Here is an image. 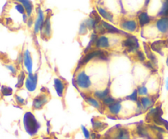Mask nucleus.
Listing matches in <instances>:
<instances>
[{
    "label": "nucleus",
    "mask_w": 168,
    "mask_h": 139,
    "mask_svg": "<svg viewBox=\"0 0 168 139\" xmlns=\"http://www.w3.org/2000/svg\"><path fill=\"white\" fill-rule=\"evenodd\" d=\"M25 129L30 135H35L40 129V124L31 112H26L23 118Z\"/></svg>",
    "instance_id": "1"
},
{
    "label": "nucleus",
    "mask_w": 168,
    "mask_h": 139,
    "mask_svg": "<svg viewBox=\"0 0 168 139\" xmlns=\"http://www.w3.org/2000/svg\"><path fill=\"white\" fill-rule=\"evenodd\" d=\"M76 83L82 89H87L91 86V80L86 73L83 70L80 71L76 76Z\"/></svg>",
    "instance_id": "2"
},
{
    "label": "nucleus",
    "mask_w": 168,
    "mask_h": 139,
    "mask_svg": "<svg viewBox=\"0 0 168 139\" xmlns=\"http://www.w3.org/2000/svg\"><path fill=\"white\" fill-rule=\"evenodd\" d=\"M122 45L123 47L127 48L129 52L136 51L139 48V41L133 35H129L128 38L122 42Z\"/></svg>",
    "instance_id": "3"
},
{
    "label": "nucleus",
    "mask_w": 168,
    "mask_h": 139,
    "mask_svg": "<svg viewBox=\"0 0 168 139\" xmlns=\"http://www.w3.org/2000/svg\"><path fill=\"white\" fill-rule=\"evenodd\" d=\"M37 86V74H29L27 79H26V88L30 92H34Z\"/></svg>",
    "instance_id": "4"
},
{
    "label": "nucleus",
    "mask_w": 168,
    "mask_h": 139,
    "mask_svg": "<svg viewBox=\"0 0 168 139\" xmlns=\"http://www.w3.org/2000/svg\"><path fill=\"white\" fill-rule=\"evenodd\" d=\"M49 101V98L45 94H42L36 97L34 99V102H33V107L35 109H40L42 108L47 102Z\"/></svg>",
    "instance_id": "5"
},
{
    "label": "nucleus",
    "mask_w": 168,
    "mask_h": 139,
    "mask_svg": "<svg viewBox=\"0 0 168 139\" xmlns=\"http://www.w3.org/2000/svg\"><path fill=\"white\" fill-rule=\"evenodd\" d=\"M37 11H38V16L35 23V33H39V31L41 30V28L43 27L44 23H45V22H44V20H45V15H44V12H43V11L40 9V7L38 8Z\"/></svg>",
    "instance_id": "6"
},
{
    "label": "nucleus",
    "mask_w": 168,
    "mask_h": 139,
    "mask_svg": "<svg viewBox=\"0 0 168 139\" xmlns=\"http://www.w3.org/2000/svg\"><path fill=\"white\" fill-rule=\"evenodd\" d=\"M121 26L123 30L128 31V32H134L138 29V25L136 21L133 20H128V21H124Z\"/></svg>",
    "instance_id": "7"
},
{
    "label": "nucleus",
    "mask_w": 168,
    "mask_h": 139,
    "mask_svg": "<svg viewBox=\"0 0 168 139\" xmlns=\"http://www.w3.org/2000/svg\"><path fill=\"white\" fill-rule=\"evenodd\" d=\"M23 61L24 65L26 66L27 71L29 72V74H31L33 70V61L31 53H30V52H29L28 50H26L25 53H24Z\"/></svg>",
    "instance_id": "8"
},
{
    "label": "nucleus",
    "mask_w": 168,
    "mask_h": 139,
    "mask_svg": "<svg viewBox=\"0 0 168 139\" xmlns=\"http://www.w3.org/2000/svg\"><path fill=\"white\" fill-rule=\"evenodd\" d=\"M156 26L157 30L162 33L168 32V17H162L157 21Z\"/></svg>",
    "instance_id": "9"
},
{
    "label": "nucleus",
    "mask_w": 168,
    "mask_h": 139,
    "mask_svg": "<svg viewBox=\"0 0 168 139\" xmlns=\"http://www.w3.org/2000/svg\"><path fill=\"white\" fill-rule=\"evenodd\" d=\"M96 47L98 48H107L109 47V40L106 36H101L96 41Z\"/></svg>",
    "instance_id": "10"
},
{
    "label": "nucleus",
    "mask_w": 168,
    "mask_h": 139,
    "mask_svg": "<svg viewBox=\"0 0 168 139\" xmlns=\"http://www.w3.org/2000/svg\"><path fill=\"white\" fill-rule=\"evenodd\" d=\"M100 54H101V50H97V51L90 52V53H89L84 56V57H83V59L81 60V61H80V63H81V64H86L88 61H89L91 60V59H93V58L98 57L100 56Z\"/></svg>",
    "instance_id": "11"
},
{
    "label": "nucleus",
    "mask_w": 168,
    "mask_h": 139,
    "mask_svg": "<svg viewBox=\"0 0 168 139\" xmlns=\"http://www.w3.org/2000/svg\"><path fill=\"white\" fill-rule=\"evenodd\" d=\"M54 88L56 89V92L59 97H62L63 92H64V83L60 79H55L54 80Z\"/></svg>",
    "instance_id": "12"
},
{
    "label": "nucleus",
    "mask_w": 168,
    "mask_h": 139,
    "mask_svg": "<svg viewBox=\"0 0 168 139\" xmlns=\"http://www.w3.org/2000/svg\"><path fill=\"white\" fill-rule=\"evenodd\" d=\"M97 10H98V12H99V14L103 16V18L107 20V21H112V22L113 21V16H112V14L111 12H108L105 9H103V7H97Z\"/></svg>",
    "instance_id": "13"
},
{
    "label": "nucleus",
    "mask_w": 168,
    "mask_h": 139,
    "mask_svg": "<svg viewBox=\"0 0 168 139\" xmlns=\"http://www.w3.org/2000/svg\"><path fill=\"white\" fill-rule=\"evenodd\" d=\"M136 130H137V133L140 137H144V138L146 139H152L151 137L149 136V134L147 129H146L144 126H142V125H139V126H137Z\"/></svg>",
    "instance_id": "14"
},
{
    "label": "nucleus",
    "mask_w": 168,
    "mask_h": 139,
    "mask_svg": "<svg viewBox=\"0 0 168 139\" xmlns=\"http://www.w3.org/2000/svg\"><path fill=\"white\" fill-rule=\"evenodd\" d=\"M140 103H141L143 109L147 110L149 107L152 106L153 103V101L151 98H149V97H142L140 98Z\"/></svg>",
    "instance_id": "15"
},
{
    "label": "nucleus",
    "mask_w": 168,
    "mask_h": 139,
    "mask_svg": "<svg viewBox=\"0 0 168 139\" xmlns=\"http://www.w3.org/2000/svg\"><path fill=\"white\" fill-rule=\"evenodd\" d=\"M149 21L150 17L147 14V12H142V13L139 16V22H140V26H145V25H147V24L149 23Z\"/></svg>",
    "instance_id": "16"
},
{
    "label": "nucleus",
    "mask_w": 168,
    "mask_h": 139,
    "mask_svg": "<svg viewBox=\"0 0 168 139\" xmlns=\"http://www.w3.org/2000/svg\"><path fill=\"white\" fill-rule=\"evenodd\" d=\"M108 109H109L110 112L113 115H118L122 109V105L121 103L118 102H116L115 103H113L112 105L108 107Z\"/></svg>",
    "instance_id": "17"
},
{
    "label": "nucleus",
    "mask_w": 168,
    "mask_h": 139,
    "mask_svg": "<svg viewBox=\"0 0 168 139\" xmlns=\"http://www.w3.org/2000/svg\"><path fill=\"white\" fill-rule=\"evenodd\" d=\"M102 26H103V27L105 29V30H108L109 32L111 33H122V34H124V35H128L127 34H126L125 32H122L121 30H119L118 29H117L116 27H114V26H111L110 24H108L107 22H106V21H103L102 22ZM129 36V35H128Z\"/></svg>",
    "instance_id": "18"
},
{
    "label": "nucleus",
    "mask_w": 168,
    "mask_h": 139,
    "mask_svg": "<svg viewBox=\"0 0 168 139\" xmlns=\"http://www.w3.org/2000/svg\"><path fill=\"white\" fill-rule=\"evenodd\" d=\"M21 3H22L23 5L24 8L26 9V12L27 13L28 16H31V13H32V10H33V4L31 1H28V0H21L20 1Z\"/></svg>",
    "instance_id": "19"
},
{
    "label": "nucleus",
    "mask_w": 168,
    "mask_h": 139,
    "mask_svg": "<svg viewBox=\"0 0 168 139\" xmlns=\"http://www.w3.org/2000/svg\"><path fill=\"white\" fill-rule=\"evenodd\" d=\"M114 139H131V137H130L128 131L125 128H122L118 131Z\"/></svg>",
    "instance_id": "20"
},
{
    "label": "nucleus",
    "mask_w": 168,
    "mask_h": 139,
    "mask_svg": "<svg viewBox=\"0 0 168 139\" xmlns=\"http://www.w3.org/2000/svg\"><path fill=\"white\" fill-rule=\"evenodd\" d=\"M108 94H109V89L108 88H106V89L102 91H96L94 93V96L96 97H98V99L101 100L105 99L106 97H108Z\"/></svg>",
    "instance_id": "21"
},
{
    "label": "nucleus",
    "mask_w": 168,
    "mask_h": 139,
    "mask_svg": "<svg viewBox=\"0 0 168 139\" xmlns=\"http://www.w3.org/2000/svg\"><path fill=\"white\" fill-rule=\"evenodd\" d=\"M43 27H44L43 28V31L45 34V35L49 37L50 34H51V25H50V20H49V17L45 20V22L44 23Z\"/></svg>",
    "instance_id": "22"
},
{
    "label": "nucleus",
    "mask_w": 168,
    "mask_h": 139,
    "mask_svg": "<svg viewBox=\"0 0 168 139\" xmlns=\"http://www.w3.org/2000/svg\"><path fill=\"white\" fill-rule=\"evenodd\" d=\"M159 16H163L164 17H168V1H165L162 4V9L158 13Z\"/></svg>",
    "instance_id": "23"
},
{
    "label": "nucleus",
    "mask_w": 168,
    "mask_h": 139,
    "mask_svg": "<svg viewBox=\"0 0 168 139\" xmlns=\"http://www.w3.org/2000/svg\"><path fill=\"white\" fill-rule=\"evenodd\" d=\"M86 102H88L89 104L91 105V106H93V107H94L95 108H97V109H100L101 108L99 102H98V100L93 98V97H88V98L86 99Z\"/></svg>",
    "instance_id": "24"
},
{
    "label": "nucleus",
    "mask_w": 168,
    "mask_h": 139,
    "mask_svg": "<svg viewBox=\"0 0 168 139\" xmlns=\"http://www.w3.org/2000/svg\"><path fill=\"white\" fill-rule=\"evenodd\" d=\"M84 24H85V26L89 29H93L96 26V25H97V21L94 20L93 17H90V18L85 21Z\"/></svg>",
    "instance_id": "25"
},
{
    "label": "nucleus",
    "mask_w": 168,
    "mask_h": 139,
    "mask_svg": "<svg viewBox=\"0 0 168 139\" xmlns=\"http://www.w3.org/2000/svg\"><path fill=\"white\" fill-rule=\"evenodd\" d=\"M161 42L158 41V42H154L153 44H152V45H151V48L153 49V50H154V51H157L159 53L162 54V53L161 52V44H160Z\"/></svg>",
    "instance_id": "26"
},
{
    "label": "nucleus",
    "mask_w": 168,
    "mask_h": 139,
    "mask_svg": "<svg viewBox=\"0 0 168 139\" xmlns=\"http://www.w3.org/2000/svg\"><path fill=\"white\" fill-rule=\"evenodd\" d=\"M103 103H104L105 105H107V106H108V107L116 102L114 98H113L112 97H111V96H108L107 97H106L105 99H103Z\"/></svg>",
    "instance_id": "27"
},
{
    "label": "nucleus",
    "mask_w": 168,
    "mask_h": 139,
    "mask_svg": "<svg viewBox=\"0 0 168 139\" xmlns=\"http://www.w3.org/2000/svg\"><path fill=\"white\" fill-rule=\"evenodd\" d=\"M2 93L4 96H9L12 93V89L11 88H8V87H5V86H2Z\"/></svg>",
    "instance_id": "28"
},
{
    "label": "nucleus",
    "mask_w": 168,
    "mask_h": 139,
    "mask_svg": "<svg viewBox=\"0 0 168 139\" xmlns=\"http://www.w3.org/2000/svg\"><path fill=\"white\" fill-rule=\"evenodd\" d=\"M138 94H140L141 96H144L148 94V89L146 88V87L144 86H142V87H140V88L137 89Z\"/></svg>",
    "instance_id": "29"
},
{
    "label": "nucleus",
    "mask_w": 168,
    "mask_h": 139,
    "mask_svg": "<svg viewBox=\"0 0 168 139\" xmlns=\"http://www.w3.org/2000/svg\"><path fill=\"white\" fill-rule=\"evenodd\" d=\"M137 95H138V91H137V89H136V90H135L133 93H132V94H131V95L127 97V99L131 100V101H133V102H136V101L138 100Z\"/></svg>",
    "instance_id": "30"
},
{
    "label": "nucleus",
    "mask_w": 168,
    "mask_h": 139,
    "mask_svg": "<svg viewBox=\"0 0 168 139\" xmlns=\"http://www.w3.org/2000/svg\"><path fill=\"white\" fill-rule=\"evenodd\" d=\"M24 79H25V74H24L23 72L21 73L18 77V83L16 84V87H18V88H21L22 84L24 83Z\"/></svg>",
    "instance_id": "31"
},
{
    "label": "nucleus",
    "mask_w": 168,
    "mask_h": 139,
    "mask_svg": "<svg viewBox=\"0 0 168 139\" xmlns=\"http://www.w3.org/2000/svg\"><path fill=\"white\" fill-rule=\"evenodd\" d=\"M15 7H16V9L18 11V12H20L21 14H23L24 15V12H25V8H24L23 5L22 4H19V3H16V6H15Z\"/></svg>",
    "instance_id": "32"
},
{
    "label": "nucleus",
    "mask_w": 168,
    "mask_h": 139,
    "mask_svg": "<svg viewBox=\"0 0 168 139\" xmlns=\"http://www.w3.org/2000/svg\"><path fill=\"white\" fill-rule=\"evenodd\" d=\"M87 32V26H85V24H81V26L80 27V31L79 34L80 35H84Z\"/></svg>",
    "instance_id": "33"
},
{
    "label": "nucleus",
    "mask_w": 168,
    "mask_h": 139,
    "mask_svg": "<svg viewBox=\"0 0 168 139\" xmlns=\"http://www.w3.org/2000/svg\"><path fill=\"white\" fill-rule=\"evenodd\" d=\"M82 128V132H83V133H84V137H85V138L86 139H89V137H90V133H89V132L87 130V128L85 127H84V126H82L81 127Z\"/></svg>",
    "instance_id": "34"
},
{
    "label": "nucleus",
    "mask_w": 168,
    "mask_h": 139,
    "mask_svg": "<svg viewBox=\"0 0 168 139\" xmlns=\"http://www.w3.org/2000/svg\"><path fill=\"white\" fill-rule=\"evenodd\" d=\"M103 124L101 122H99V121H96V122H93V127L95 128V129H98V128H99V129H102V128H103Z\"/></svg>",
    "instance_id": "35"
},
{
    "label": "nucleus",
    "mask_w": 168,
    "mask_h": 139,
    "mask_svg": "<svg viewBox=\"0 0 168 139\" xmlns=\"http://www.w3.org/2000/svg\"><path fill=\"white\" fill-rule=\"evenodd\" d=\"M137 57L141 61H145V55L143 52L137 51Z\"/></svg>",
    "instance_id": "36"
},
{
    "label": "nucleus",
    "mask_w": 168,
    "mask_h": 139,
    "mask_svg": "<svg viewBox=\"0 0 168 139\" xmlns=\"http://www.w3.org/2000/svg\"><path fill=\"white\" fill-rule=\"evenodd\" d=\"M152 129L154 130H157V131H158L159 133H164L165 132V130L163 129V128H162L160 127H157V126H155V125H150L149 126Z\"/></svg>",
    "instance_id": "37"
},
{
    "label": "nucleus",
    "mask_w": 168,
    "mask_h": 139,
    "mask_svg": "<svg viewBox=\"0 0 168 139\" xmlns=\"http://www.w3.org/2000/svg\"><path fill=\"white\" fill-rule=\"evenodd\" d=\"M16 101L18 102V103H21V104H24V100L22 99L21 97H19V96H16Z\"/></svg>",
    "instance_id": "38"
},
{
    "label": "nucleus",
    "mask_w": 168,
    "mask_h": 139,
    "mask_svg": "<svg viewBox=\"0 0 168 139\" xmlns=\"http://www.w3.org/2000/svg\"><path fill=\"white\" fill-rule=\"evenodd\" d=\"M157 139H163V136L159 133H157Z\"/></svg>",
    "instance_id": "39"
},
{
    "label": "nucleus",
    "mask_w": 168,
    "mask_h": 139,
    "mask_svg": "<svg viewBox=\"0 0 168 139\" xmlns=\"http://www.w3.org/2000/svg\"><path fill=\"white\" fill-rule=\"evenodd\" d=\"M7 68H9V69H11V71H12V72H13V73H15L14 67H12V66H7Z\"/></svg>",
    "instance_id": "40"
},
{
    "label": "nucleus",
    "mask_w": 168,
    "mask_h": 139,
    "mask_svg": "<svg viewBox=\"0 0 168 139\" xmlns=\"http://www.w3.org/2000/svg\"><path fill=\"white\" fill-rule=\"evenodd\" d=\"M31 23H32V19H30V21H29V22H28V26H31Z\"/></svg>",
    "instance_id": "41"
},
{
    "label": "nucleus",
    "mask_w": 168,
    "mask_h": 139,
    "mask_svg": "<svg viewBox=\"0 0 168 139\" xmlns=\"http://www.w3.org/2000/svg\"><path fill=\"white\" fill-rule=\"evenodd\" d=\"M166 89L168 90V79H166Z\"/></svg>",
    "instance_id": "42"
},
{
    "label": "nucleus",
    "mask_w": 168,
    "mask_h": 139,
    "mask_svg": "<svg viewBox=\"0 0 168 139\" xmlns=\"http://www.w3.org/2000/svg\"><path fill=\"white\" fill-rule=\"evenodd\" d=\"M166 64H167V66H168V58H167V60H166Z\"/></svg>",
    "instance_id": "43"
}]
</instances>
